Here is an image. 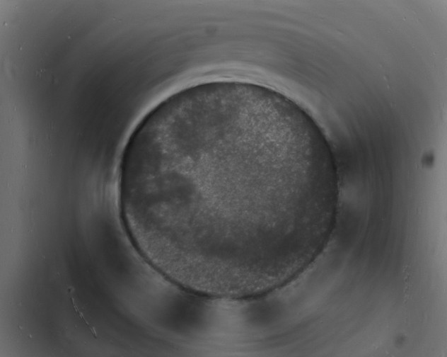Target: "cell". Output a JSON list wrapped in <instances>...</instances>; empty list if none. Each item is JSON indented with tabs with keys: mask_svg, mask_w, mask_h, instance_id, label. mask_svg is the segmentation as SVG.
Wrapping results in <instances>:
<instances>
[{
	"mask_svg": "<svg viewBox=\"0 0 447 357\" xmlns=\"http://www.w3.org/2000/svg\"><path fill=\"white\" fill-rule=\"evenodd\" d=\"M338 191L320 130L238 86L158 105L120 166V215L137 251L178 288L210 299L259 298L301 274L328 240Z\"/></svg>",
	"mask_w": 447,
	"mask_h": 357,
	"instance_id": "6da1fadb",
	"label": "cell"
}]
</instances>
